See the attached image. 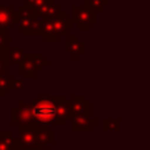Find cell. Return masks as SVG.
<instances>
[{
    "instance_id": "obj_28",
    "label": "cell",
    "mask_w": 150,
    "mask_h": 150,
    "mask_svg": "<svg viewBox=\"0 0 150 150\" xmlns=\"http://www.w3.org/2000/svg\"><path fill=\"white\" fill-rule=\"evenodd\" d=\"M54 1H55V0H54Z\"/></svg>"
},
{
    "instance_id": "obj_4",
    "label": "cell",
    "mask_w": 150,
    "mask_h": 150,
    "mask_svg": "<svg viewBox=\"0 0 150 150\" xmlns=\"http://www.w3.org/2000/svg\"><path fill=\"white\" fill-rule=\"evenodd\" d=\"M49 62L47 59H44L42 54L38 53H30L26 54L24 61L17 66L18 71L24 74L25 78H36L40 71H42L44 66H47Z\"/></svg>"
},
{
    "instance_id": "obj_17",
    "label": "cell",
    "mask_w": 150,
    "mask_h": 150,
    "mask_svg": "<svg viewBox=\"0 0 150 150\" xmlns=\"http://www.w3.org/2000/svg\"><path fill=\"white\" fill-rule=\"evenodd\" d=\"M120 128H121L120 120L104 119L101 121V129H103V132H119Z\"/></svg>"
},
{
    "instance_id": "obj_27",
    "label": "cell",
    "mask_w": 150,
    "mask_h": 150,
    "mask_svg": "<svg viewBox=\"0 0 150 150\" xmlns=\"http://www.w3.org/2000/svg\"><path fill=\"white\" fill-rule=\"evenodd\" d=\"M83 1H84V0H83Z\"/></svg>"
},
{
    "instance_id": "obj_18",
    "label": "cell",
    "mask_w": 150,
    "mask_h": 150,
    "mask_svg": "<svg viewBox=\"0 0 150 150\" xmlns=\"http://www.w3.org/2000/svg\"><path fill=\"white\" fill-rule=\"evenodd\" d=\"M8 86H9V91H21L25 88V79L8 76Z\"/></svg>"
},
{
    "instance_id": "obj_7",
    "label": "cell",
    "mask_w": 150,
    "mask_h": 150,
    "mask_svg": "<svg viewBox=\"0 0 150 150\" xmlns=\"http://www.w3.org/2000/svg\"><path fill=\"white\" fill-rule=\"evenodd\" d=\"M12 125L17 128L33 125V112L30 103L20 101L15 108H12Z\"/></svg>"
},
{
    "instance_id": "obj_1",
    "label": "cell",
    "mask_w": 150,
    "mask_h": 150,
    "mask_svg": "<svg viewBox=\"0 0 150 150\" xmlns=\"http://www.w3.org/2000/svg\"><path fill=\"white\" fill-rule=\"evenodd\" d=\"M30 104L33 112V125L47 128L50 125L63 127V122L58 117L55 96H38Z\"/></svg>"
},
{
    "instance_id": "obj_26",
    "label": "cell",
    "mask_w": 150,
    "mask_h": 150,
    "mask_svg": "<svg viewBox=\"0 0 150 150\" xmlns=\"http://www.w3.org/2000/svg\"><path fill=\"white\" fill-rule=\"evenodd\" d=\"M84 150H90V149H84Z\"/></svg>"
},
{
    "instance_id": "obj_21",
    "label": "cell",
    "mask_w": 150,
    "mask_h": 150,
    "mask_svg": "<svg viewBox=\"0 0 150 150\" xmlns=\"http://www.w3.org/2000/svg\"><path fill=\"white\" fill-rule=\"evenodd\" d=\"M8 44V34L7 32H1L0 30V49L5 47V45Z\"/></svg>"
},
{
    "instance_id": "obj_14",
    "label": "cell",
    "mask_w": 150,
    "mask_h": 150,
    "mask_svg": "<svg viewBox=\"0 0 150 150\" xmlns=\"http://www.w3.org/2000/svg\"><path fill=\"white\" fill-rule=\"evenodd\" d=\"M34 12H36V15L42 20V18L57 17V16L62 12V9H61L59 5H57L55 3H53V4H47V5H45V7L40 8V9L34 11Z\"/></svg>"
},
{
    "instance_id": "obj_6",
    "label": "cell",
    "mask_w": 150,
    "mask_h": 150,
    "mask_svg": "<svg viewBox=\"0 0 150 150\" xmlns=\"http://www.w3.org/2000/svg\"><path fill=\"white\" fill-rule=\"evenodd\" d=\"M37 129H38V125L18 127L17 141H18L20 150H38Z\"/></svg>"
},
{
    "instance_id": "obj_15",
    "label": "cell",
    "mask_w": 150,
    "mask_h": 150,
    "mask_svg": "<svg viewBox=\"0 0 150 150\" xmlns=\"http://www.w3.org/2000/svg\"><path fill=\"white\" fill-rule=\"evenodd\" d=\"M67 52L71 55V58L74 61H76L84 53V42L80 41V40H76L71 44H67Z\"/></svg>"
},
{
    "instance_id": "obj_10",
    "label": "cell",
    "mask_w": 150,
    "mask_h": 150,
    "mask_svg": "<svg viewBox=\"0 0 150 150\" xmlns=\"http://www.w3.org/2000/svg\"><path fill=\"white\" fill-rule=\"evenodd\" d=\"M55 141V133L47 127H38L37 129V144L38 150H46Z\"/></svg>"
},
{
    "instance_id": "obj_22",
    "label": "cell",
    "mask_w": 150,
    "mask_h": 150,
    "mask_svg": "<svg viewBox=\"0 0 150 150\" xmlns=\"http://www.w3.org/2000/svg\"><path fill=\"white\" fill-rule=\"evenodd\" d=\"M5 70H7V65H5V61L4 58L0 55V74L5 75Z\"/></svg>"
},
{
    "instance_id": "obj_5",
    "label": "cell",
    "mask_w": 150,
    "mask_h": 150,
    "mask_svg": "<svg viewBox=\"0 0 150 150\" xmlns=\"http://www.w3.org/2000/svg\"><path fill=\"white\" fill-rule=\"evenodd\" d=\"M71 17L74 20V24L78 25L79 30H90L91 25L96 24L98 21V13L86 8L84 5H73Z\"/></svg>"
},
{
    "instance_id": "obj_9",
    "label": "cell",
    "mask_w": 150,
    "mask_h": 150,
    "mask_svg": "<svg viewBox=\"0 0 150 150\" xmlns=\"http://www.w3.org/2000/svg\"><path fill=\"white\" fill-rule=\"evenodd\" d=\"M0 55L4 58L5 65H7V67H8V66H12V65H15V63H17V66H18L24 61L26 53L24 52L23 49H20V47H7L5 46V47L0 49Z\"/></svg>"
},
{
    "instance_id": "obj_8",
    "label": "cell",
    "mask_w": 150,
    "mask_h": 150,
    "mask_svg": "<svg viewBox=\"0 0 150 150\" xmlns=\"http://www.w3.org/2000/svg\"><path fill=\"white\" fill-rule=\"evenodd\" d=\"M18 21H20V16L17 11L5 5H0V30L7 32L13 25L18 24Z\"/></svg>"
},
{
    "instance_id": "obj_20",
    "label": "cell",
    "mask_w": 150,
    "mask_h": 150,
    "mask_svg": "<svg viewBox=\"0 0 150 150\" xmlns=\"http://www.w3.org/2000/svg\"><path fill=\"white\" fill-rule=\"evenodd\" d=\"M8 91H9V86H8V76L7 75L0 74V96H5Z\"/></svg>"
},
{
    "instance_id": "obj_23",
    "label": "cell",
    "mask_w": 150,
    "mask_h": 150,
    "mask_svg": "<svg viewBox=\"0 0 150 150\" xmlns=\"http://www.w3.org/2000/svg\"><path fill=\"white\" fill-rule=\"evenodd\" d=\"M76 40H79V37L78 36H66V41H67V44H71V42H74V41H76Z\"/></svg>"
},
{
    "instance_id": "obj_12",
    "label": "cell",
    "mask_w": 150,
    "mask_h": 150,
    "mask_svg": "<svg viewBox=\"0 0 150 150\" xmlns=\"http://www.w3.org/2000/svg\"><path fill=\"white\" fill-rule=\"evenodd\" d=\"M71 113L73 117L78 115H90L91 112V104L84 100L82 95H74L71 98Z\"/></svg>"
},
{
    "instance_id": "obj_25",
    "label": "cell",
    "mask_w": 150,
    "mask_h": 150,
    "mask_svg": "<svg viewBox=\"0 0 150 150\" xmlns=\"http://www.w3.org/2000/svg\"><path fill=\"white\" fill-rule=\"evenodd\" d=\"M1 132H3V130H1V127H0V136H1Z\"/></svg>"
},
{
    "instance_id": "obj_19",
    "label": "cell",
    "mask_w": 150,
    "mask_h": 150,
    "mask_svg": "<svg viewBox=\"0 0 150 150\" xmlns=\"http://www.w3.org/2000/svg\"><path fill=\"white\" fill-rule=\"evenodd\" d=\"M53 3H54V0H26V5L33 11H37L47 4H53Z\"/></svg>"
},
{
    "instance_id": "obj_24",
    "label": "cell",
    "mask_w": 150,
    "mask_h": 150,
    "mask_svg": "<svg viewBox=\"0 0 150 150\" xmlns=\"http://www.w3.org/2000/svg\"><path fill=\"white\" fill-rule=\"evenodd\" d=\"M46 150H59V149H50V148H49V149H46Z\"/></svg>"
},
{
    "instance_id": "obj_11",
    "label": "cell",
    "mask_w": 150,
    "mask_h": 150,
    "mask_svg": "<svg viewBox=\"0 0 150 150\" xmlns=\"http://www.w3.org/2000/svg\"><path fill=\"white\" fill-rule=\"evenodd\" d=\"M71 124V129L74 132H88L91 130V128L96 125V120L91 119V115H78L75 116Z\"/></svg>"
},
{
    "instance_id": "obj_16",
    "label": "cell",
    "mask_w": 150,
    "mask_h": 150,
    "mask_svg": "<svg viewBox=\"0 0 150 150\" xmlns=\"http://www.w3.org/2000/svg\"><path fill=\"white\" fill-rule=\"evenodd\" d=\"M83 5L86 8H88V9L98 13V12H101L104 9V7L108 5V0H84Z\"/></svg>"
},
{
    "instance_id": "obj_13",
    "label": "cell",
    "mask_w": 150,
    "mask_h": 150,
    "mask_svg": "<svg viewBox=\"0 0 150 150\" xmlns=\"http://www.w3.org/2000/svg\"><path fill=\"white\" fill-rule=\"evenodd\" d=\"M0 150H20L17 137L11 130H3L0 136Z\"/></svg>"
},
{
    "instance_id": "obj_3",
    "label": "cell",
    "mask_w": 150,
    "mask_h": 150,
    "mask_svg": "<svg viewBox=\"0 0 150 150\" xmlns=\"http://www.w3.org/2000/svg\"><path fill=\"white\" fill-rule=\"evenodd\" d=\"M17 13L20 16L17 28L26 37L41 36V18L32 8H29L28 5H20L17 8Z\"/></svg>"
},
{
    "instance_id": "obj_2",
    "label": "cell",
    "mask_w": 150,
    "mask_h": 150,
    "mask_svg": "<svg viewBox=\"0 0 150 150\" xmlns=\"http://www.w3.org/2000/svg\"><path fill=\"white\" fill-rule=\"evenodd\" d=\"M74 20L69 17L67 12L62 11L57 17L42 18L41 20V37L44 42H58L62 37L67 36V32L73 29Z\"/></svg>"
}]
</instances>
